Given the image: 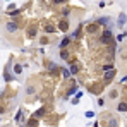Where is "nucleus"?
I'll return each mask as SVG.
<instances>
[{"label": "nucleus", "instance_id": "obj_1", "mask_svg": "<svg viewBox=\"0 0 127 127\" xmlns=\"http://www.w3.org/2000/svg\"><path fill=\"white\" fill-rule=\"evenodd\" d=\"M100 43H101V45H108V43H112V33H110V29H106V31L101 34Z\"/></svg>", "mask_w": 127, "mask_h": 127}, {"label": "nucleus", "instance_id": "obj_2", "mask_svg": "<svg viewBox=\"0 0 127 127\" xmlns=\"http://www.w3.org/2000/svg\"><path fill=\"white\" fill-rule=\"evenodd\" d=\"M7 31H9V33L17 31V24H15V22H7Z\"/></svg>", "mask_w": 127, "mask_h": 127}, {"label": "nucleus", "instance_id": "obj_3", "mask_svg": "<svg viewBox=\"0 0 127 127\" xmlns=\"http://www.w3.org/2000/svg\"><path fill=\"white\" fill-rule=\"evenodd\" d=\"M117 110H119V112H127V103H125V101H120V103L117 105Z\"/></svg>", "mask_w": 127, "mask_h": 127}, {"label": "nucleus", "instance_id": "obj_4", "mask_svg": "<svg viewBox=\"0 0 127 127\" xmlns=\"http://www.w3.org/2000/svg\"><path fill=\"white\" fill-rule=\"evenodd\" d=\"M115 76V70H110V72H106V74H105V81L106 82H110V79Z\"/></svg>", "mask_w": 127, "mask_h": 127}, {"label": "nucleus", "instance_id": "obj_5", "mask_svg": "<svg viewBox=\"0 0 127 127\" xmlns=\"http://www.w3.org/2000/svg\"><path fill=\"white\" fill-rule=\"evenodd\" d=\"M77 70H79V65L77 64H72L70 65V72H72V74H77Z\"/></svg>", "mask_w": 127, "mask_h": 127}, {"label": "nucleus", "instance_id": "obj_6", "mask_svg": "<svg viewBox=\"0 0 127 127\" xmlns=\"http://www.w3.org/2000/svg\"><path fill=\"white\" fill-rule=\"evenodd\" d=\"M124 22H125V14H120L119 15V26H122Z\"/></svg>", "mask_w": 127, "mask_h": 127}, {"label": "nucleus", "instance_id": "obj_7", "mask_svg": "<svg viewBox=\"0 0 127 127\" xmlns=\"http://www.w3.org/2000/svg\"><path fill=\"white\" fill-rule=\"evenodd\" d=\"M59 26H60V29H64V31H65V29H69V22H65V21H62Z\"/></svg>", "mask_w": 127, "mask_h": 127}, {"label": "nucleus", "instance_id": "obj_8", "mask_svg": "<svg viewBox=\"0 0 127 127\" xmlns=\"http://www.w3.org/2000/svg\"><path fill=\"white\" fill-rule=\"evenodd\" d=\"M43 115H45V108H40V110L34 113V117H43Z\"/></svg>", "mask_w": 127, "mask_h": 127}, {"label": "nucleus", "instance_id": "obj_9", "mask_svg": "<svg viewBox=\"0 0 127 127\" xmlns=\"http://www.w3.org/2000/svg\"><path fill=\"white\" fill-rule=\"evenodd\" d=\"M14 70H15V74H21V72H22V65H19V64H17V65L14 67Z\"/></svg>", "mask_w": 127, "mask_h": 127}, {"label": "nucleus", "instance_id": "obj_10", "mask_svg": "<svg viewBox=\"0 0 127 127\" xmlns=\"http://www.w3.org/2000/svg\"><path fill=\"white\" fill-rule=\"evenodd\" d=\"M28 34H29V36H34V34H36V29H34V28H29V29H28Z\"/></svg>", "mask_w": 127, "mask_h": 127}, {"label": "nucleus", "instance_id": "obj_11", "mask_svg": "<svg viewBox=\"0 0 127 127\" xmlns=\"http://www.w3.org/2000/svg\"><path fill=\"white\" fill-rule=\"evenodd\" d=\"M69 43H70V40H69V38H65V40H64V41H62V43H60V46H62V48H64V46H67V45H69Z\"/></svg>", "mask_w": 127, "mask_h": 127}, {"label": "nucleus", "instance_id": "obj_12", "mask_svg": "<svg viewBox=\"0 0 127 127\" xmlns=\"http://www.w3.org/2000/svg\"><path fill=\"white\" fill-rule=\"evenodd\" d=\"M60 57H62V59H69V53H67L65 50H62V52H60Z\"/></svg>", "mask_w": 127, "mask_h": 127}, {"label": "nucleus", "instance_id": "obj_13", "mask_svg": "<svg viewBox=\"0 0 127 127\" xmlns=\"http://www.w3.org/2000/svg\"><path fill=\"white\" fill-rule=\"evenodd\" d=\"M36 124H38V122H36V119H31V120L28 122V125H29V127H33V125H36Z\"/></svg>", "mask_w": 127, "mask_h": 127}, {"label": "nucleus", "instance_id": "obj_14", "mask_svg": "<svg viewBox=\"0 0 127 127\" xmlns=\"http://www.w3.org/2000/svg\"><path fill=\"white\" fill-rule=\"evenodd\" d=\"M62 74H64V77H70V70L64 69V72H62Z\"/></svg>", "mask_w": 127, "mask_h": 127}, {"label": "nucleus", "instance_id": "obj_15", "mask_svg": "<svg viewBox=\"0 0 127 127\" xmlns=\"http://www.w3.org/2000/svg\"><path fill=\"white\" fill-rule=\"evenodd\" d=\"M5 79H7V81H10V79H14V76H10L9 72H5Z\"/></svg>", "mask_w": 127, "mask_h": 127}, {"label": "nucleus", "instance_id": "obj_16", "mask_svg": "<svg viewBox=\"0 0 127 127\" xmlns=\"http://www.w3.org/2000/svg\"><path fill=\"white\" fill-rule=\"evenodd\" d=\"M45 31H46V33H52V31H55V29H53L52 26H46V28H45Z\"/></svg>", "mask_w": 127, "mask_h": 127}, {"label": "nucleus", "instance_id": "obj_17", "mask_svg": "<svg viewBox=\"0 0 127 127\" xmlns=\"http://www.w3.org/2000/svg\"><path fill=\"white\" fill-rule=\"evenodd\" d=\"M62 15L67 17V15H69V9H64V10H62Z\"/></svg>", "mask_w": 127, "mask_h": 127}, {"label": "nucleus", "instance_id": "obj_18", "mask_svg": "<svg viewBox=\"0 0 127 127\" xmlns=\"http://www.w3.org/2000/svg\"><path fill=\"white\" fill-rule=\"evenodd\" d=\"M117 96H119L117 91H112V93H110V98H117Z\"/></svg>", "mask_w": 127, "mask_h": 127}, {"label": "nucleus", "instance_id": "obj_19", "mask_svg": "<svg viewBox=\"0 0 127 127\" xmlns=\"http://www.w3.org/2000/svg\"><path fill=\"white\" fill-rule=\"evenodd\" d=\"M124 38H125V34H124V33H122V34H119V36H117V40H119V41H122V40H124Z\"/></svg>", "mask_w": 127, "mask_h": 127}, {"label": "nucleus", "instance_id": "obj_20", "mask_svg": "<svg viewBox=\"0 0 127 127\" xmlns=\"http://www.w3.org/2000/svg\"><path fill=\"white\" fill-rule=\"evenodd\" d=\"M98 22H101V24H106V22H108V19H106V17H103V19H100Z\"/></svg>", "mask_w": 127, "mask_h": 127}, {"label": "nucleus", "instance_id": "obj_21", "mask_svg": "<svg viewBox=\"0 0 127 127\" xmlns=\"http://www.w3.org/2000/svg\"><path fill=\"white\" fill-rule=\"evenodd\" d=\"M53 2H55V4H64L65 0H53Z\"/></svg>", "mask_w": 127, "mask_h": 127}]
</instances>
